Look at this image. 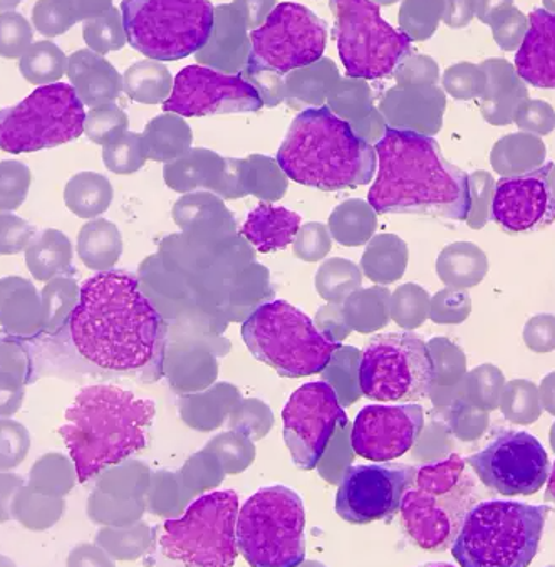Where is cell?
<instances>
[{
  "label": "cell",
  "mask_w": 555,
  "mask_h": 567,
  "mask_svg": "<svg viewBox=\"0 0 555 567\" xmlns=\"http://www.w3.org/2000/svg\"><path fill=\"white\" fill-rule=\"evenodd\" d=\"M70 329L81 357L104 370L130 371L155 357L162 318L135 277L111 270L81 286Z\"/></svg>",
  "instance_id": "6da1fadb"
},
{
  "label": "cell",
  "mask_w": 555,
  "mask_h": 567,
  "mask_svg": "<svg viewBox=\"0 0 555 567\" xmlns=\"http://www.w3.org/2000/svg\"><path fill=\"white\" fill-rule=\"evenodd\" d=\"M374 152L380 172L368 204L378 214L446 220H466L472 214L469 175L443 156L435 138L387 128Z\"/></svg>",
  "instance_id": "7a4b0ae2"
},
{
  "label": "cell",
  "mask_w": 555,
  "mask_h": 567,
  "mask_svg": "<svg viewBox=\"0 0 555 567\" xmlns=\"http://www.w3.org/2000/svg\"><path fill=\"white\" fill-rule=\"evenodd\" d=\"M155 403L113 384L84 388L59 430L70 450L78 481L96 477L145 449Z\"/></svg>",
  "instance_id": "3957f363"
},
{
  "label": "cell",
  "mask_w": 555,
  "mask_h": 567,
  "mask_svg": "<svg viewBox=\"0 0 555 567\" xmlns=\"http://www.w3.org/2000/svg\"><path fill=\"white\" fill-rule=\"evenodd\" d=\"M286 177L325 192L361 187L373 181L377 152L328 106L296 116L277 152Z\"/></svg>",
  "instance_id": "277c9868"
},
{
  "label": "cell",
  "mask_w": 555,
  "mask_h": 567,
  "mask_svg": "<svg viewBox=\"0 0 555 567\" xmlns=\"http://www.w3.org/2000/svg\"><path fill=\"white\" fill-rule=\"evenodd\" d=\"M482 498L480 481L460 455L417 471L401 502V523L413 544L426 553L452 547L470 511Z\"/></svg>",
  "instance_id": "5b68a950"
},
{
  "label": "cell",
  "mask_w": 555,
  "mask_h": 567,
  "mask_svg": "<svg viewBox=\"0 0 555 567\" xmlns=\"http://www.w3.org/2000/svg\"><path fill=\"white\" fill-rule=\"evenodd\" d=\"M548 513L547 505L479 502L450 549L460 566H528L537 554Z\"/></svg>",
  "instance_id": "8992f818"
},
{
  "label": "cell",
  "mask_w": 555,
  "mask_h": 567,
  "mask_svg": "<svg viewBox=\"0 0 555 567\" xmlns=\"http://www.w3.org/2000/svg\"><path fill=\"white\" fill-rule=\"evenodd\" d=\"M241 338L257 360L284 378L322 373L341 348L286 301L257 308L241 326Z\"/></svg>",
  "instance_id": "52a82bcc"
},
{
  "label": "cell",
  "mask_w": 555,
  "mask_h": 567,
  "mask_svg": "<svg viewBox=\"0 0 555 567\" xmlns=\"http://www.w3.org/2000/svg\"><path fill=\"white\" fill-rule=\"evenodd\" d=\"M306 508L286 485L260 488L241 505L237 546L250 566H299L306 559Z\"/></svg>",
  "instance_id": "ba28073f"
},
{
  "label": "cell",
  "mask_w": 555,
  "mask_h": 567,
  "mask_svg": "<svg viewBox=\"0 0 555 567\" xmlns=\"http://www.w3.org/2000/svg\"><path fill=\"white\" fill-rule=\"evenodd\" d=\"M120 11L129 44L158 63L197 54L214 31L215 8L204 0H126Z\"/></svg>",
  "instance_id": "9c48e42d"
},
{
  "label": "cell",
  "mask_w": 555,
  "mask_h": 567,
  "mask_svg": "<svg viewBox=\"0 0 555 567\" xmlns=\"http://www.w3.org/2000/svg\"><path fill=\"white\" fill-rule=\"evenodd\" d=\"M238 495L212 492L195 501L182 519L166 520L160 547L166 559L187 566L228 567L237 559Z\"/></svg>",
  "instance_id": "30bf717a"
},
{
  "label": "cell",
  "mask_w": 555,
  "mask_h": 567,
  "mask_svg": "<svg viewBox=\"0 0 555 567\" xmlns=\"http://www.w3.org/2000/svg\"><path fill=\"white\" fill-rule=\"evenodd\" d=\"M84 123L86 113L76 90L71 84H49L2 110L0 146L12 155L54 148L80 138Z\"/></svg>",
  "instance_id": "8fae6325"
},
{
  "label": "cell",
  "mask_w": 555,
  "mask_h": 567,
  "mask_svg": "<svg viewBox=\"0 0 555 567\" xmlns=\"http://www.w3.org/2000/svg\"><path fill=\"white\" fill-rule=\"evenodd\" d=\"M358 374L366 399L413 403L430 394L435 363L423 339L408 332H390L366 344Z\"/></svg>",
  "instance_id": "7c38bea8"
},
{
  "label": "cell",
  "mask_w": 555,
  "mask_h": 567,
  "mask_svg": "<svg viewBox=\"0 0 555 567\" xmlns=\"http://www.w3.org/2000/svg\"><path fill=\"white\" fill-rule=\"evenodd\" d=\"M336 39L346 73L354 80L390 76L410 54V38L381 18L373 2H332Z\"/></svg>",
  "instance_id": "4fadbf2b"
},
{
  "label": "cell",
  "mask_w": 555,
  "mask_h": 567,
  "mask_svg": "<svg viewBox=\"0 0 555 567\" xmlns=\"http://www.w3.org/2000/svg\"><path fill=\"white\" fill-rule=\"evenodd\" d=\"M328 24L311 9L294 2L276 6L250 34L247 70L289 74L322 60Z\"/></svg>",
  "instance_id": "5bb4252c"
},
{
  "label": "cell",
  "mask_w": 555,
  "mask_h": 567,
  "mask_svg": "<svg viewBox=\"0 0 555 567\" xmlns=\"http://www.w3.org/2000/svg\"><path fill=\"white\" fill-rule=\"evenodd\" d=\"M465 462L482 485L504 497L535 494L552 472L547 450L524 430H504Z\"/></svg>",
  "instance_id": "9a60e30c"
},
{
  "label": "cell",
  "mask_w": 555,
  "mask_h": 567,
  "mask_svg": "<svg viewBox=\"0 0 555 567\" xmlns=\"http://www.w3.org/2000/svg\"><path fill=\"white\" fill-rule=\"evenodd\" d=\"M284 440L294 464L312 471L328 449L336 429L348 425L338 393L326 381L306 383L284 406Z\"/></svg>",
  "instance_id": "2e32d148"
},
{
  "label": "cell",
  "mask_w": 555,
  "mask_h": 567,
  "mask_svg": "<svg viewBox=\"0 0 555 567\" xmlns=\"http://www.w3.org/2000/svg\"><path fill=\"white\" fill-rule=\"evenodd\" d=\"M414 477L417 468L410 465H354L346 471L339 485L336 513L356 526L390 520L400 511Z\"/></svg>",
  "instance_id": "e0dca14e"
},
{
  "label": "cell",
  "mask_w": 555,
  "mask_h": 567,
  "mask_svg": "<svg viewBox=\"0 0 555 567\" xmlns=\"http://www.w3.org/2000/svg\"><path fill=\"white\" fill-rule=\"evenodd\" d=\"M259 91L241 76L217 73L205 66L183 68L176 74L172 94L163 103L165 113L179 116L232 115L259 111Z\"/></svg>",
  "instance_id": "ac0fdd59"
},
{
  "label": "cell",
  "mask_w": 555,
  "mask_h": 567,
  "mask_svg": "<svg viewBox=\"0 0 555 567\" xmlns=\"http://www.w3.org/2000/svg\"><path fill=\"white\" fill-rule=\"evenodd\" d=\"M554 163L497 182L490 217L507 233L527 234L544 229L554 221Z\"/></svg>",
  "instance_id": "d6986e66"
},
{
  "label": "cell",
  "mask_w": 555,
  "mask_h": 567,
  "mask_svg": "<svg viewBox=\"0 0 555 567\" xmlns=\"http://www.w3.org/2000/svg\"><path fill=\"white\" fill-rule=\"evenodd\" d=\"M423 423L420 405L366 406L352 425L351 445L366 461L393 462L414 445Z\"/></svg>",
  "instance_id": "ffe728a7"
},
{
  "label": "cell",
  "mask_w": 555,
  "mask_h": 567,
  "mask_svg": "<svg viewBox=\"0 0 555 567\" xmlns=\"http://www.w3.org/2000/svg\"><path fill=\"white\" fill-rule=\"evenodd\" d=\"M445 94L435 84H403L384 94L381 115L391 130L435 135L442 128Z\"/></svg>",
  "instance_id": "44dd1931"
},
{
  "label": "cell",
  "mask_w": 555,
  "mask_h": 567,
  "mask_svg": "<svg viewBox=\"0 0 555 567\" xmlns=\"http://www.w3.org/2000/svg\"><path fill=\"white\" fill-rule=\"evenodd\" d=\"M515 68L518 78L535 87L555 86V18L545 9L528 16V28L521 42Z\"/></svg>",
  "instance_id": "7402d4cb"
},
{
  "label": "cell",
  "mask_w": 555,
  "mask_h": 567,
  "mask_svg": "<svg viewBox=\"0 0 555 567\" xmlns=\"http://www.w3.org/2000/svg\"><path fill=\"white\" fill-rule=\"evenodd\" d=\"M250 39L247 38V21L240 6L228 4L215 8V24L207 45L197 52V61L215 70H244L249 63Z\"/></svg>",
  "instance_id": "603a6c76"
},
{
  "label": "cell",
  "mask_w": 555,
  "mask_h": 567,
  "mask_svg": "<svg viewBox=\"0 0 555 567\" xmlns=\"http://www.w3.org/2000/svg\"><path fill=\"white\" fill-rule=\"evenodd\" d=\"M68 78L80 100L91 110L113 103L123 91V76L104 55L91 49H80L70 55Z\"/></svg>",
  "instance_id": "cb8c5ba5"
},
{
  "label": "cell",
  "mask_w": 555,
  "mask_h": 567,
  "mask_svg": "<svg viewBox=\"0 0 555 567\" xmlns=\"http://www.w3.org/2000/svg\"><path fill=\"white\" fill-rule=\"evenodd\" d=\"M300 220V215L289 208L260 204L241 225V234L259 252H277L296 239Z\"/></svg>",
  "instance_id": "d4e9b609"
},
{
  "label": "cell",
  "mask_w": 555,
  "mask_h": 567,
  "mask_svg": "<svg viewBox=\"0 0 555 567\" xmlns=\"http://www.w3.org/2000/svg\"><path fill=\"white\" fill-rule=\"evenodd\" d=\"M486 76L483 91V115L492 125H508L514 120L515 110L527 100L524 84L515 76L511 64L504 61H489L483 64Z\"/></svg>",
  "instance_id": "484cf974"
},
{
  "label": "cell",
  "mask_w": 555,
  "mask_h": 567,
  "mask_svg": "<svg viewBox=\"0 0 555 567\" xmlns=\"http://www.w3.org/2000/svg\"><path fill=\"white\" fill-rule=\"evenodd\" d=\"M2 324L9 334L28 336L44 326V309L34 286L21 277L2 280Z\"/></svg>",
  "instance_id": "4316f807"
},
{
  "label": "cell",
  "mask_w": 555,
  "mask_h": 567,
  "mask_svg": "<svg viewBox=\"0 0 555 567\" xmlns=\"http://www.w3.org/2000/svg\"><path fill=\"white\" fill-rule=\"evenodd\" d=\"M225 159L210 150H191L175 162L165 163L163 177L176 192H188L198 185L217 187L224 175Z\"/></svg>",
  "instance_id": "83f0119b"
},
{
  "label": "cell",
  "mask_w": 555,
  "mask_h": 567,
  "mask_svg": "<svg viewBox=\"0 0 555 567\" xmlns=\"http://www.w3.org/2000/svg\"><path fill=\"white\" fill-rule=\"evenodd\" d=\"M146 158L168 163L191 152L192 130L187 123L173 113L156 116L143 133Z\"/></svg>",
  "instance_id": "f1b7e54d"
},
{
  "label": "cell",
  "mask_w": 555,
  "mask_h": 567,
  "mask_svg": "<svg viewBox=\"0 0 555 567\" xmlns=\"http://www.w3.org/2000/svg\"><path fill=\"white\" fill-rule=\"evenodd\" d=\"M111 8V2H38L32 9V24L45 38H55L78 22L100 18Z\"/></svg>",
  "instance_id": "f546056e"
},
{
  "label": "cell",
  "mask_w": 555,
  "mask_h": 567,
  "mask_svg": "<svg viewBox=\"0 0 555 567\" xmlns=\"http://www.w3.org/2000/svg\"><path fill=\"white\" fill-rule=\"evenodd\" d=\"M123 239L116 225L104 218L88 221L78 236V256L93 270H107L120 260Z\"/></svg>",
  "instance_id": "4dcf8cb0"
},
{
  "label": "cell",
  "mask_w": 555,
  "mask_h": 567,
  "mask_svg": "<svg viewBox=\"0 0 555 567\" xmlns=\"http://www.w3.org/2000/svg\"><path fill=\"white\" fill-rule=\"evenodd\" d=\"M71 262L73 246L59 230H44L25 249V264L38 280H52L59 274L68 272L71 270Z\"/></svg>",
  "instance_id": "1f68e13d"
},
{
  "label": "cell",
  "mask_w": 555,
  "mask_h": 567,
  "mask_svg": "<svg viewBox=\"0 0 555 567\" xmlns=\"http://www.w3.org/2000/svg\"><path fill=\"white\" fill-rule=\"evenodd\" d=\"M339 81L338 68L332 61L321 60L311 66L289 73L286 80V100L290 106L312 104L321 107L329 91Z\"/></svg>",
  "instance_id": "d6a6232c"
},
{
  "label": "cell",
  "mask_w": 555,
  "mask_h": 567,
  "mask_svg": "<svg viewBox=\"0 0 555 567\" xmlns=\"http://www.w3.org/2000/svg\"><path fill=\"white\" fill-rule=\"evenodd\" d=\"M64 202L74 215L93 218L104 214L113 202V187L104 175L81 172L64 188Z\"/></svg>",
  "instance_id": "836d02e7"
},
{
  "label": "cell",
  "mask_w": 555,
  "mask_h": 567,
  "mask_svg": "<svg viewBox=\"0 0 555 567\" xmlns=\"http://www.w3.org/2000/svg\"><path fill=\"white\" fill-rule=\"evenodd\" d=\"M545 158V145L538 136L527 135V133H517L502 138L497 145L493 146L492 165L507 175L515 177L518 172H532L537 168Z\"/></svg>",
  "instance_id": "e575fe53"
},
{
  "label": "cell",
  "mask_w": 555,
  "mask_h": 567,
  "mask_svg": "<svg viewBox=\"0 0 555 567\" xmlns=\"http://www.w3.org/2000/svg\"><path fill=\"white\" fill-rule=\"evenodd\" d=\"M172 73L158 61H138L123 74V91L145 104L165 103L173 90Z\"/></svg>",
  "instance_id": "d590c367"
},
{
  "label": "cell",
  "mask_w": 555,
  "mask_h": 567,
  "mask_svg": "<svg viewBox=\"0 0 555 567\" xmlns=\"http://www.w3.org/2000/svg\"><path fill=\"white\" fill-rule=\"evenodd\" d=\"M68 60L59 45L51 41H38L29 48L19 61V71L24 80L35 86H49L58 83L68 74Z\"/></svg>",
  "instance_id": "8d00e7d4"
},
{
  "label": "cell",
  "mask_w": 555,
  "mask_h": 567,
  "mask_svg": "<svg viewBox=\"0 0 555 567\" xmlns=\"http://www.w3.org/2000/svg\"><path fill=\"white\" fill-rule=\"evenodd\" d=\"M377 225L373 207L362 200H348L331 215V229L342 246H359Z\"/></svg>",
  "instance_id": "74e56055"
},
{
  "label": "cell",
  "mask_w": 555,
  "mask_h": 567,
  "mask_svg": "<svg viewBox=\"0 0 555 567\" xmlns=\"http://www.w3.org/2000/svg\"><path fill=\"white\" fill-rule=\"evenodd\" d=\"M328 100L329 110L348 123L361 122L374 110L368 84L354 78L339 80L329 91Z\"/></svg>",
  "instance_id": "f35d334b"
},
{
  "label": "cell",
  "mask_w": 555,
  "mask_h": 567,
  "mask_svg": "<svg viewBox=\"0 0 555 567\" xmlns=\"http://www.w3.org/2000/svg\"><path fill=\"white\" fill-rule=\"evenodd\" d=\"M80 301L76 282L66 277L49 280L42 291V309H44V326L48 331H58L73 315Z\"/></svg>",
  "instance_id": "ab89813d"
},
{
  "label": "cell",
  "mask_w": 555,
  "mask_h": 567,
  "mask_svg": "<svg viewBox=\"0 0 555 567\" xmlns=\"http://www.w3.org/2000/svg\"><path fill=\"white\" fill-rule=\"evenodd\" d=\"M479 9V18L485 19L486 16L492 18L486 19L493 29V38L497 39L499 45L505 51L521 45L525 32H527L528 21L524 18L521 11L512 4H475Z\"/></svg>",
  "instance_id": "60d3db41"
},
{
  "label": "cell",
  "mask_w": 555,
  "mask_h": 567,
  "mask_svg": "<svg viewBox=\"0 0 555 567\" xmlns=\"http://www.w3.org/2000/svg\"><path fill=\"white\" fill-rule=\"evenodd\" d=\"M83 38L91 51L96 54H107V52L120 51L125 48L129 38H126L123 16L116 8H111L100 18L90 19L84 22Z\"/></svg>",
  "instance_id": "b9f144b4"
},
{
  "label": "cell",
  "mask_w": 555,
  "mask_h": 567,
  "mask_svg": "<svg viewBox=\"0 0 555 567\" xmlns=\"http://www.w3.org/2000/svg\"><path fill=\"white\" fill-rule=\"evenodd\" d=\"M104 165L116 175L135 174L146 163L143 135L135 132L125 133L116 142L103 148Z\"/></svg>",
  "instance_id": "7bdbcfd3"
},
{
  "label": "cell",
  "mask_w": 555,
  "mask_h": 567,
  "mask_svg": "<svg viewBox=\"0 0 555 567\" xmlns=\"http://www.w3.org/2000/svg\"><path fill=\"white\" fill-rule=\"evenodd\" d=\"M129 125L130 120L125 111L114 103L104 104L88 113L84 133L91 142L106 146L129 133Z\"/></svg>",
  "instance_id": "ee69618b"
},
{
  "label": "cell",
  "mask_w": 555,
  "mask_h": 567,
  "mask_svg": "<svg viewBox=\"0 0 555 567\" xmlns=\"http://www.w3.org/2000/svg\"><path fill=\"white\" fill-rule=\"evenodd\" d=\"M245 182H247V192H254L259 197L269 198V200H274L269 185H273L280 195H284L287 187L286 174L279 163L260 155L245 159Z\"/></svg>",
  "instance_id": "f6af8a7d"
},
{
  "label": "cell",
  "mask_w": 555,
  "mask_h": 567,
  "mask_svg": "<svg viewBox=\"0 0 555 567\" xmlns=\"http://www.w3.org/2000/svg\"><path fill=\"white\" fill-rule=\"evenodd\" d=\"M359 282H361V276L354 264L339 259L326 262L316 277L318 291L328 301H341Z\"/></svg>",
  "instance_id": "bcb514c9"
},
{
  "label": "cell",
  "mask_w": 555,
  "mask_h": 567,
  "mask_svg": "<svg viewBox=\"0 0 555 567\" xmlns=\"http://www.w3.org/2000/svg\"><path fill=\"white\" fill-rule=\"evenodd\" d=\"M34 32L24 16L2 12L0 16V52L6 60H18L34 44Z\"/></svg>",
  "instance_id": "7dc6e473"
},
{
  "label": "cell",
  "mask_w": 555,
  "mask_h": 567,
  "mask_svg": "<svg viewBox=\"0 0 555 567\" xmlns=\"http://www.w3.org/2000/svg\"><path fill=\"white\" fill-rule=\"evenodd\" d=\"M445 11V4L436 2H407L401 8L400 24L408 38L426 39L435 32L436 24Z\"/></svg>",
  "instance_id": "c3c4849f"
},
{
  "label": "cell",
  "mask_w": 555,
  "mask_h": 567,
  "mask_svg": "<svg viewBox=\"0 0 555 567\" xmlns=\"http://www.w3.org/2000/svg\"><path fill=\"white\" fill-rule=\"evenodd\" d=\"M0 175H2V210L12 212L24 204L31 187V169L21 162L4 159L0 163Z\"/></svg>",
  "instance_id": "681fc988"
},
{
  "label": "cell",
  "mask_w": 555,
  "mask_h": 567,
  "mask_svg": "<svg viewBox=\"0 0 555 567\" xmlns=\"http://www.w3.org/2000/svg\"><path fill=\"white\" fill-rule=\"evenodd\" d=\"M443 84H445V90L459 100H472V97L482 96L485 91L486 76L482 68L462 63L446 70Z\"/></svg>",
  "instance_id": "f907efd6"
},
{
  "label": "cell",
  "mask_w": 555,
  "mask_h": 567,
  "mask_svg": "<svg viewBox=\"0 0 555 567\" xmlns=\"http://www.w3.org/2000/svg\"><path fill=\"white\" fill-rule=\"evenodd\" d=\"M514 120L522 130L547 135L554 128V110L544 101L524 100L515 110Z\"/></svg>",
  "instance_id": "816d5d0a"
},
{
  "label": "cell",
  "mask_w": 555,
  "mask_h": 567,
  "mask_svg": "<svg viewBox=\"0 0 555 567\" xmlns=\"http://www.w3.org/2000/svg\"><path fill=\"white\" fill-rule=\"evenodd\" d=\"M34 229L28 221L4 212L2 214V244H0V250L6 256L22 252L34 240Z\"/></svg>",
  "instance_id": "f5cc1de1"
},
{
  "label": "cell",
  "mask_w": 555,
  "mask_h": 567,
  "mask_svg": "<svg viewBox=\"0 0 555 567\" xmlns=\"http://www.w3.org/2000/svg\"><path fill=\"white\" fill-rule=\"evenodd\" d=\"M296 239V254L302 260H318L328 252L329 237L321 224H309L299 229Z\"/></svg>",
  "instance_id": "db71d44e"
},
{
  "label": "cell",
  "mask_w": 555,
  "mask_h": 567,
  "mask_svg": "<svg viewBox=\"0 0 555 567\" xmlns=\"http://www.w3.org/2000/svg\"><path fill=\"white\" fill-rule=\"evenodd\" d=\"M240 76L259 91L260 97L267 106H276L280 101L286 100V83L280 80L279 74L245 68Z\"/></svg>",
  "instance_id": "11a10c76"
},
{
  "label": "cell",
  "mask_w": 555,
  "mask_h": 567,
  "mask_svg": "<svg viewBox=\"0 0 555 567\" xmlns=\"http://www.w3.org/2000/svg\"><path fill=\"white\" fill-rule=\"evenodd\" d=\"M480 256H469L462 249L456 250V257H453V277L456 282H462L463 286H472L473 282L482 277L483 270H480Z\"/></svg>",
  "instance_id": "9f6ffc18"
},
{
  "label": "cell",
  "mask_w": 555,
  "mask_h": 567,
  "mask_svg": "<svg viewBox=\"0 0 555 567\" xmlns=\"http://www.w3.org/2000/svg\"><path fill=\"white\" fill-rule=\"evenodd\" d=\"M351 128L366 143H369V140H373V142L378 140L380 142L383 138L384 132H387L384 120L381 118L380 111L377 110L371 111L361 122L352 123Z\"/></svg>",
  "instance_id": "6f0895ef"
},
{
  "label": "cell",
  "mask_w": 555,
  "mask_h": 567,
  "mask_svg": "<svg viewBox=\"0 0 555 567\" xmlns=\"http://www.w3.org/2000/svg\"><path fill=\"white\" fill-rule=\"evenodd\" d=\"M473 12H475V4H465V2H449L445 4V11H443V21L453 28H462V25L469 24L472 19Z\"/></svg>",
  "instance_id": "680465c9"
}]
</instances>
